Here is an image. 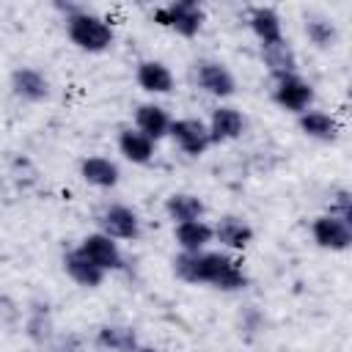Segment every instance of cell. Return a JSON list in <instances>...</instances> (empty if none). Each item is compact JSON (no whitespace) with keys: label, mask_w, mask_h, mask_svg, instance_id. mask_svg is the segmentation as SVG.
<instances>
[{"label":"cell","mask_w":352,"mask_h":352,"mask_svg":"<svg viewBox=\"0 0 352 352\" xmlns=\"http://www.w3.org/2000/svg\"><path fill=\"white\" fill-rule=\"evenodd\" d=\"M52 8L63 16V30L69 44L77 47L80 52L102 55L116 44V28L104 14L82 3H63V0L52 3Z\"/></svg>","instance_id":"2"},{"label":"cell","mask_w":352,"mask_h":352,"mask_svg":"<svg viewBox=\"0 0 352 352\" xmlns=\"http://www.w3.org/2000/svg\"><path fill=\"white\" fill-rule=\"evenodd\" d=\"M25 336L36 344V346H44L52 341L55 336V319H52V311L47 302H30L28 314H25Z\"/></svg>","instance_id":"24"},{"label":"cell","mask_w":352,"mask_h":352,"mask_svg":"<svg viewBox=\"0 0 352 352\" xmlns=\"http://www.w3.org/2000/svg\"><path fill=\"white\" fill-rule=\"evenodd\" d=\"M192 85L201 94H206V96H212L217 102L231 99L236 94V88H239L236 74L217 58H201V60L192 63Z\"/></svg>","instance_id":"5"},{"label":"cell","mask_w":352,"mask_h":352,"mask_svg":"<svg viewBox=\"0 0 352 352\" xmlns=\"http://www.w3.org/2000/svg\"><path fill=\"white\" fill-rule=\"evenodd\" d=\"M94 344L102 352H138L140 349V336L132 324L121 322H104L94 333Z\"/></svg>","instance_id":"19"},{"label":"cell","mask_w":352,"mask_h":352,"mask_svg":"<svg viewBox=\"0 0 352 352\" xmlns=\"http://www.w3.org/2000/svg\"><path fill=\"white\" fill-rule=\"evenodd\" d=\"M270 96L272 102L283 110V113H292V116H300L305 110L314 107L316 102V88L308 77H302L300 72L294 74H283V77H275L272 80V88H270Z\"/></svg>","instance_id":"6"},{"label":"cell","mask_w":352,"mask_h":352,"mask_svg":"<svg viewBox=\"0 0 352 352\" xmlns=\"http://www.w3.org/2000/svg\"><path fill=\"white\" fill-rule=\"evenodd\" d=\"M168 138L173 140V146H176L184 157H192V160H195V157H204V154L212 148V138H209L206 121H204V118H195V116L173 118Z\"/></svg>","instance_id":"8"},{"label":"cell","mask_w":352,"mask_h":352,"mask_svg":"<svg viewBox=\"0 0 352 352\" xmlns=\"http://www.w3.org/2000/svg\"><path fill=\"white\" fill-rule=\"evenodd\" d=\"M261 60H264V66H267L270 80L283 77V74H294V72H300L297 52H294V47L289 44V38H286V41H280V44L264 47V50H261Z\"/></svg>","instance_id":"25"},{"label":"cell","mask_w":352,"mask_h":352,"mask_svg":"<svg viewBox=\"0 0 352 352\" xmlns=\"http://www.w3.org/2000/svg\"><path fill=\"white\" fill-rule=\"evenodd\" d=\"M47 352H72V349H66V346H63V349H47Z\"/></svg>","instance_id":"28"},{"label":"cell","mask_w":352,"mask_h":352,"mask_svg":"<svg viewBox=\"0 0 352 352\" xmlns=\"http://www.w3.org/2000/svg\"><path fill=\"white\" fill-rule=\"evenodd\" d=\"M138 352H165V349H160V346H143V344H140Z\"/></svg>","instance_id":"27"},{"label":"cell","mask_w":352,"mask_h":352,"mask_svg":"<svg viewBox=\"0 0 352 352\" xmlns=\"http://www.w3.org/2000/svg\"><path fill=\"white\" fill-rule=\"evenodd\" d=\"M302 36L314 50H333L341 38V30L327 14H305L302 16Z\"/></svg>","instance_id":"23"},{"label":"cell","mask_w":352,"mask_h":352,"mask_svg":"<svg viewBox=\"0 0 352 352\" xmlns=\"http://www.w3.org/2000/svg\"><path fill=\"white\" fill-rule=\"evenodd\" d=\"M324 212L352 220V192H349V187H333V190H330V201H327V209H324Z\"/></svg>","instance_id":"26"},{"label":"cell","mask_w":352,"mask_h":352,"mask_svg":"<svg viewBox=\"0 0 352 352\" xmlns=\"http://www.w3.org/2000/svg\"><path fill=\"white\" fill-rule=\"evenodd\" d=\"M170 124H173V116L168 113L165 104L148 99V102H140L135 110H132V126L138 132H143L146 138H151L154 143L165 140L168 132H170Z\"/></svg>","instance_id":"16"},{"label":"cell","mask_w":352,"mask_h":352,"mask_svg":"<svg viewBox=\"0 0 352 352\" xmlns=\"http://www.w3.org/2000/svg\"><path fill=\"white\" fill-rule=\"evenodd\" d=\"M80 179L96 190H116L121 184V165L104 154H88L80 160Z\"/></svg>","instance_id":"17"},{"label":"cell","mask_w":352,"mask_h":352,"mask_svg":"<svg viewBox=\"0 0 352 352\" xmlns=\"http://www.w3.org/2000/svg\"><path fill=\"white\" fill-rule=\"evenodd\" d=\"M206 129L212 138V146H223V143H234L248 132V116L228 102H217L206 118Z\"/></svg>","instance_id":"9"},{"label":"cell","mask_w":352,"mask_h":352,"mask_svg":"<svg viewBox=\"0 0 352 352\" xmlns=\"http://www.w3.org/2000/svg\"><path fill=\"white\" fill-rule=\"evenodd\" d=\"M297 129L314 140V143H338L344 126H341V118L330 110H322V107H311L305 113L297 116Z\"/></svg>","instance_id":"15"},{"label":"cell","mask_w":352,"mask_h":352,"mask_svg":"<svg viewBox=\"0 0 352 352\" xmlns=\"http://www.w3.org/2000/svg\"><path fill=\"white\" fill-rule=\"evenodd\" d=\"M135 85L148 96H168L176 91V74L165 60L143 58L135 66Z\"/></svg>","instance_id":"14"},{"label":"cell","mask_w":352,"mask_h":352,"mask_svg":"<svg viewBox=\"0 0 352 352\" xmlns=\"http://www.w3.org/2000/svg\"><path fill=\"white\" fill-rule=\"evenodd\" d=\"M248 30L253 33V38L258 41V47H272L286 41V30H283V16L275 6H250L248 8Z\"/></svg>","instance_id":"13"},{"label":"cell","mask_w":352,"mask_h":352,"mask_svg":"<svg viewBox=\"0 0 352 352\" xmlns=\"http://www.w3.org/2000/svg\"><path fill=\"white\" fill-rule=\"evenodd\" d=\"M308 234H311V242L327 253H346L352 248V220L330 212H319L311 220Z\"/></svg>","instance_id":"7"},{"label":"cell","mask_w":352,"mask_h":352,"mask_svg":"<svg viewBox=\"0 0 352 352\" xmlns=\"http://www.w3.org/2000/svg\"><path fill=\"white\" fill-rule=\"evenodd\" d=\"M0 190H3V176H0Z\"/></svg>","instance_id":"29"},{"label":"cell","mask_w":352,"mask_h":352,"mask_svg":"<svg viewBox=\"0 0 352 352\" xmlns=\"http://www.w3.org/2000/svg\"><path fill=\"white\" fill-rule=\"evenodd\" d=\"M162 212L165 217L179 226V223H187V220H204L206 217V201L198 195V192H187V190H176L165 198L162 204Z\"/></svg>","instance_id":"21"},{"label":"cell","mask_w":352,"mask_h":352,"mask_svg":"<svg viewBox=\"0 0 352 352\" xmlns=\"http://www.w3.org/2000/svg\"><path fill=\"white\" fill-rule=\"evenodd\" d=\"M60 267H63V272H66V278L72 280V283H77L80 289H99L102 283H104V272L74 245V248H69V250H63V256H60Z\"/></svg>","instance_id":"18"},{"label":"cell","mask_w":352,"mask_h":352,"mask_svg":"<svg viewBox=\"0 0 352 352\" xmlns=\"http://www.w3.org/2000/svg\"><path fill=\"white\" fill-rule=\"evenodd\" d=\"M154 25L182 36V38H195L204 25H206V8L198 0H170L162 3L151 11Z\"/></svg>","instance_id":"3"},{"label":"cell","mask_w":352,"mask_h":352,"mask_svg":"<svg viewBox=\"0 0 352 352\" xmlns=\"http://www.w3.org/2000/svg\"><path fill=\"white\" fill-rule=\"evenodd\" d=\"M8 88L25 104H41L52 96V82L38 66H16L8 74Z\"/></svg>","instance_id":"10"},{"label":"cell","mask_w":352,"mask_h":352,"mask_svg":"<svg viewBox=\"0 0 352 352\" xmlns=\"http://www.w3.org/2000/svg\"><path fill=\"white\" fill-rule=\"evenodd\" d=\"M173 242H176L179 253H198V250H206V248H212V242H214L212 223H209L206 217H204V220L179 223V226H173Z\"/></svg>","instance_id":"22"},{"label":"cell","mask_w":352,"mask_h":352,"mask_svg":"<svg viewBox=\"0 0 352 352\" xmlns=\"http://www.w3.org/2000/svg\"><path fill=\"white\" fill-rule=\"evenodd\" d=\"M173 275L176 280L187 286H209L226 294L242 292L250 283V275L245 270V261L236 253L228 250H198V253H176L173 256Z\"/></svg>","instance_id":"1"},{"label":"cell","mask_w":352,"mask_h":352,"mask_svg":"<svg viewBox=\"0 0 352 352\" xmlns=\"http://www.w3.org/2000/svg\"><path fill=\"white\" fill-rule=\"evenodd\" d=\"M212 231H214V242L220 245V250H228L236 256L242 250H248L256 239V228L250 226V220L242 214H234V212L220 214L217 223H212Z\"/></svg>","instance_id":"12"},{"label":"cell","mask_w":352,"mask_h":352,"mask_svg":"<svg viewBox=\"0 0 352 352\" xmlns=\"http://www.w3.org/2000/svg\"><path fill=\"white\" fill-rule=\"evenodd\" d=\"M116 148L132 165H151L154 157H157V143L151 138H146L143 132H138L135 126H121L118 129Z\"/></svg>","instance_id":"20"},{"label":"cell","mask_w":352,"mask_h":352,"mask_svg":"<svg viewBox=\"0 0 352 352\" xmlns=\"http://www.w3.org/2000/svg\"><path fill=\"white\" fill-rule=\"evenodd\" d=\"M104 275H110V272H121L124 267H126V256H124V250H121V242H116V239H110L107 234H102V231H91V234H85L82 239H80V245H77Z\"/></svg>","instance_id":"11"},{"label":"cell","mask_w":352,"mask_h":352,"mask_svg":"<svg viewBox=\"0 0 352 352\" xmlns=\"http://www.w3.org/2000/svg\"><path fill=\"white\" fill-rule=\"evenodd\" d=\"M96 231L107 234L116 242H140L143 236V217L135 206L121 204V201H110L99 209L96 214Z\"/></svg>","instance_id":"4"}]
</instances>
